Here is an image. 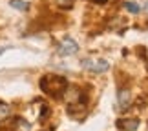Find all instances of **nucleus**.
I'll use <instances>...</instances> for the list:
<instances>
[{
    "label": "nucleus",
    "mask_w": 148,
    "mask_h": 131,
    "mask_svg": "<svg viewBox=\"0 0 148 131\" xmlns=\"http://www.w3.org/2000/svg\"><path fill=\"white\" fill-rule=\"evenodd\" d=\"M145 13H146V15H148V4H146V5H145Z\"/></svg>",
    "instance_id": "obj_11"
},
{
    "label": "nucleus",
    "mask_w": 148,
    "mask_h": 131,
    "mask_svg": "<svg viewBox=\"0 0 148 131\" xmlns=\"http://www.w3.org/2000/svg\"><path fill=\"white\" fill-rule=\"evenodd\" d=\"M77 51H79L77 42L73 40V38H70V37L62 38V40L59 42V45H57V53H59L60 56H71V55H75Z\"/></svg>",
    "instance_id": "obj_4"
},
{
    "label": "nucleus",
    "mask_w": 148,
    "mask_h": 131,
    "mask_svg": "<svg viewBox=\"0 0 148 131\" xmlns=\"http://www.w3.org/2000/svg\"><path fill=\"white\" fill-rule=\"evenodd\" d=\"M4 51H5V48H0V55H2V53H4Z\"/></svg>",
    "instance_id": "obj_12"
},
{
    "label": "nucleus",
    "mask_w": 148,
    "mask_h": 131,
    "mask_svg": "<svg viewBox=\"0 0 148 131\" xmlns=\"http://www.w3.org/2000/svg\"><path fill=\"white\" fill-rule=\"evenodd\" d=\"M134 102V96H132V91L126 89V88H121L117 91V104L121 109H128Z\"/></svg>",
    "instance_id": "obj_5"
},
{
    "label": "nucleus",
    "mask_w": 148,
    "mask_h": 131,
    "mask_svg": "<svg viewBox=\"0 0 148 131\" xmlns=\"http://www.w3.org/2000/svg\"><path fill=\"white\" fill-rule=\"evenodd\" d=\"M64 100L66 104L70 106V109H75V107H81V102H82V91L79 89L77 86H68L64 93Z\"/></svg>",
    "instance_id": "obj_3"
},
{
    "label": "nucleus",
    "mask_w": 148,
    "mask_h": 131,
    "mask_svg": "<svg viewBox=\"0 0 148 131\" xmlns=\"http://www.w3.org/2000/svg\"><path fill=\"white\" fill-rule=\"evenodd\" d=\"M81 64H82L84 69H88L90 73H95V75L106 73L110 69V62L104 60V58H84Z\"/></svg>",
    "instance_id": "obj_2"
},
{
    "label": "nucleus",
    "mask_w": 148,
    "mask_h": 131,
    "mask_svg": "<svg viewBox=\"0 0 148 131\" xmlns=\"http://www.w3.org/2000/svg\"><path fill=\"white\" fill-rule=\"evenodd\" d=\"M9 115H11V107L8 104H4V102H0V122L9 118Z\"/></svg>",
    "instance_id": "obj_10"
},
{
    "label": "nucleus",
    "mask_w": 148,
    "mask_h": 131,
    "mask_svg": "<svg viewBox=\"0 0 148 131\" xmlns=\"http://www.w3.org/2000/svg\"><path fill=\"white\" fill-rule=\"evenodd\" d=\"M68 88V80L60 75H44L40 80V89L51 96H60Z\"/></svg>",
    "instance_id": "obj_1"
},
{
    "label": "nucleus",
    "mask_w": 148,
    "mask_h": 131,
    "mask_svg": "<svg viewBox=\"0 0 148 131\" xmlns=\"http://www.w3.org/2000/svg\"><path fill=\"white\" fill-rule=\"evenodd\" d=\"M13 129L15 131H29L31 129V124L27 122V120H24V118H15Z\"/></svg>",
    "instance_id": "obj_7"
},
{
    "label": "nucleus",
    "mask_w": 148,
    "mask_h": 131,
    "mask_svg": "<svg viewBox=\"0 0 148 131\" xmlns=\"http://www.w3.org/2000/svg\"><path fill=\"white\" fill-rule=\"evenodd\" d=\"M123 7L126 9L128 13H132V15H139V13H141V7H139V5L135 4V2H130V0L123 4Z\"/></svg>",
    "instance_id": "obj_9"
},
{
    "label": "nucleus",
    "mask_w": 148,
    "mask_h": 131,
    "mask_svg": "<svg viewBox=\"0 0 148 131\" xmlns=\"http://www.w3.org/2000/svg\"><path fill=\"white\" fill-rule=\"evenodd\" d=\"M9 5L15 7L16 11H27L29 9V2H24V0H9Z\"/></svg>",
    "instance_id": "obj_8"
},
{
    "label": "nucleus",
    "mask_w": 148,
    "mask_h": 131,
    "mask_svg": "<svg viewBox=\"0 0 148 131\" xmlns=\"http://www.w3.org/2000/svg\"><path fill=\"white\" fill-rule=\"evenodd\" d=\"M117 128L121 131H137L139 128V118H119Z\"/></svg>",
    "instance_id": "obj_6"
}]
</instances>
